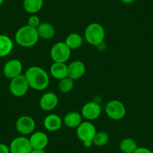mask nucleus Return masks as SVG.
Instances as JSON below:
<instances>
[{
  "instance_id": "nucleus-6",
  "label": "nucleus",
  "mask_w": 153,
  "mask_h": 153,
  "mask_svg": "<svg viewBox=\"0 0 153 153\" xmlns=\"http://www.w3.org/2000/svg\"><path fill=\"white\" fill-rule=\"evenodd\" d=\"M29 88V83L24 75L21 74L11 80L9 89L11 93L14 96L17 98L24 96L27 93Z\"/></svg>"
},
{
  "instance_id": "nucleus-26",
  "label": "nucleus",
  "mask_w": 153,
  "mask_h": 153,
  "mask_svg": "<svg viewBox=\"0 0 153 153\" xmlns=\"http://www.w3.org/2000/svg\"><path fill=\"white\" fill-rule=\"evenodd\" d=\"M0 153H11L9 146L5 143H0Z\"/></svg>"
},
{
  "instance_id": "nucleus-2",
  "label": "nucleus",
  "mask_w": 153,
  "mask_h": 153,
  "mask_svg": "<svg viewBox=\"0 0 153 153\" xmlns=\"http://www.w3.org/2000/svg\"><path fill=\"white\" fill-rule=\"evenodd\" d=\"M15 41L20 46L23 48H31L35 46L38 42V36L37 29L31 26H22L15 33Z\"/></svg>"
},
{
  "instance_id": "nucleus-14",
  "label": "nucleus",
  "mask_w": 153,
  "mask_h": 153,
  "mask_svg": "<svg viewBox=\"0 0 153 153\" xmlns=\"http://www.w3.org/2000/svg\"><path fill=\"white\" fill-rule=\"evenodd\" d=\"M29 140L32 149H45L49 142L48 135L42 131L33 132Z\"/></svg>"
},
{
  "instance_id": "nucleus-19",
  "label": "nucleus",
  "mask_w": 153,
  "mask_h": 153,
  "mask_svg": "<svg viewBox=\"0 0 153 153\" xmlns=\"http://www.w3.org/2000/svg\"><path fill=\"white\" fill-rule=\"evenodd\" d=\"M14 48L12 40L6 35H0V58L9 55Z\"/></svg>"
},
{
  "instance_id": "nucleus-22",
  "label": "nucleus",
  "mask_w": 153,
  "mask_h": 153,
  "mask_svg": "<svg viewBox=\"0 0 153 153\" xmlns=\"http://www.w3.org/2000/svg\"><path fill=\"white\" fill-rule=\"evenodd\" d=\"M120 148L123 153H134L138 146L134 140L128 137L125 138L120 142Z\"/></svg>"
},
{
  "instance_id": "nucleus-27",
  "label": "nucleus",
  "mask_w": 153,
  "mask_h": 153,
  "mask_svg": "<svg viewBox=\"0 0 153 153\" xmlns=\"http://www.w3.org/2000/svg\"><path fill=\"white\" fill-rule=\"evenodd\" d=\"M134 153H153L149 149L146 148V147H138Z\"/></svg>"
},
{
  "instance_id": "nucleus-21",
  "label": "nucleus",
  "mask_w": 153,
  "mask_h": 153,
  "mask_svg": "<svg viewBox=\"0 0 153 153\" xmlns=\"http://www.w3.org/2000/svg\"><path fill=\"white\" fill-rule=\"evenodd\" d=\"M65 42L71 50H76L83 45V38L78 33H71L68 35Z\"/></svg>"
},
{
  "instance_id": "nucleus-30",
  "label": "nucleus",
  "mask_w": 153,
  "mask_h": 153,
  "mask_svg": "<svg viewBox=\"0 0 153 153\" xmlns=\"http://www.w3.org/2000/svg\"><path fill=\"white\" fill-rule=\"evenodd\" d=\"M4 1H5V0H0V5H2V4H3Z\"/></svg>"
},
{
  "instance_id": "nucleus-10",
  "label": "nucleus",
  "mask_w": 153,
  "mask_h": 153,
  "mask_svg": "<svg viewBox=\"0 0 153 153\" xmlns=\"http://www.w3.org/2000/svg\"><path fill=\"white\" fill-rule=\"evenodd\" d=\"M101 113V107L98 103L95 101H89L82 107L81 115L87 121H92L100 117Z\"/></svg>"
},
{
  "instance_id": "nucleus-28",
  "label": "nucleus",
  "mask_w": 153,
  "mask_h": 153,
  "mask_svg": "<svg viewBox=\"0 0 153 153\" xmlns=\"http://www.w3.org/2000/svg\"><path fill=\"white\" fill-rule=\"evenodd\" d=\"M31 153H46L45 149H32Z\"/></svg>"
},
{
  "instance_id": "nucleus-16",
  "label": "nucleus",
  "mask_w": 153,
  "mask_h": 153,
  "mask_svg": "<svg viewBox=\"0 0 153 153\" xmlns=\"http://www.w3.org/2000/svg\"><path fill=\"white\" fill-rule=\"evenodd\" d=\"M82 119H83V117L80 113L71 111L68 113L65 116L63 119V123L65 125V126L70 128H76L83 122Z\"/></svg>"
},
{
  "instance_id": "nucleus-12",
  "label": "nucleus",
  "mask_w": 153,
  "mask_h": 153,
  "mask_svg": "<svg viewBox=\"0 0 153 153\" xmlns=\"http://www.w3.org/2000/svg\"><path fill=\"white\" fill-rule=\"evenodd\" d=\"M59 103L58 96L53 92H47L40 98L39 105L45 111H51L57 107Z\"/></svg>"
},
{
  "instance_id": "nucleus-5",
  "label": "nucleus",
  "mask_w": 153,
  "mask_h": 153,
  "mask_svg": "<svg viewBox=\"0 0 153 153\" xmlns=\"http://www.w3.org/2000/svg\"><path fill=\"white\" fill-rule=\"evenodd\" d=\"M107 117L113 120H120L126 114V108L123 102L118 100H112L109 101L105 107Z\"/></svg>"
},
{
  "instance_id": "nucleus-4",
  "label": "nucleus",
  "mask_w": 153,
  "mask_h": 153,
  "mask_svg": "<svg viewBox=\"0 0 153 153\" xmlns=\"http://www.w3.org/2000/svg\"><path fill=\"white\" fill-rule=\"evenodd\" d=\"M71 50L65 42L55 44L51 50V57L54 62L65 63L70 59Z\"/></svg>"
},
{
  "instance_id": "nucleus-9",
  "label": "nucleus",
  "mask_w": 153,
  "mask_h": 153,
  "mask_svg": "<svg viewBox=\"0 0 153 153\" xmlns=\"http://www.w3.org/2000/svg\"><path fill=\"white\" fill-rule=\"evenodd\" d=\"M16 129L22 135L32 134L35 129V122L29 116H22L16 122Z\"/></svg>"
},
{
  "instance_id": "nucleus-20",
  "label": "nucleus",
  "mask_w": 153,
  "mask_h": 153,
  "mask_svg": "<svg viewBox=\"0 0 153 153\" xmlns=\"http://www.w3.org/2000/svg\"><path fill=\"white\" fill-rule=\"evenodd\" d=\"M44 0H23V8L29 14H35L42 8Z\"/></svg>"
},
{
  "instance_id": "nucleus-3",
  "label": "nucleus",
  "mask_w": 153,
  "mask_h": 153,
  "mask_svg": "<svg viewBox=\"0 0 153 153\" xmlns=\"http://www.w3.org/2000/svg\"><path fill=\"white\" fill-rule=\"evenodd\" d=\"M85 40L92 46H98L104 42L105 38V31L104 27L98 23L89 24L85 29Z\"/></svg>"
},
{
  "instance_id": "nucleus-29",
  "label": "nucleus",
  "mask_w": 153,
  "mask_h": 153,
  "mask_svg": "<svg viewBox=\"0 0 153 153\" xmlns=\"http://www.w3.org/2000/svg\"><path fill=\"white\" fill-rule=\"evenodd\" d=\"M120 1H121L122 2H123L124 4H128V5H129V4L133 3L135 0H120Z\"/></svg>"
},
{
  "instance_id": "nucleus-8",
  "label": "nucleus",
  "mask_w": 153,
  "mask_h": 153,
  "mask_svg": "<svg viewBox=\"0 0 153 153\" xmlns=\"http://www.w3.org/2000/svg\"><path fill=\"white\" fill-rule=\"evenodd\" d=\"M11 153H31L32 147L29 138L26 137H17L11 142L9 146Z\"/></svg>"
},
{
  "instance_id": "nucleus-25",
  "label": "nucleus",
  "mask_w": 153,
  "mask_h": 153,
  "mask_svg": "<svg viewBox=\"0 0 153 153\" xmlns=\"http://www.w3.org/2000/svg\"><path fill=\"white\" fill-rule=\"evenodd\" d=\"M41 24L40 18L35 14H32L28 19V26L37 29L38 26Z\"/></svg>"
},
{
  "instance_id": "nucleus-11",
  "label": "nucleus",
  "mask_w": 153,
  "mask_h": 153,
  "mask_svg": "<svg viewBox=\"0 0 153 153\" xmlns=\"http://www.w3.org/2000/svg\"><path fill=\"white\" fill-rule=\"evenodd\" d=\"M23 65L21 62L17 59H11L7 62L3 67V74L5 77L8 79L15 78L22 74Z\"/></svg>"
},
{
  "instance_id": "nucleus-23",
  "label": "nucleus",
  "mask_w": 153,
  "mask_h": 153,
  "mask_svg": "<svg viewBox=\"0 0 153 153\" xmlns=\"http://www.w3.org/2000/svg\"><path fill=\"white\" fill-rule=\"evenodd\" d=\"M108 141L109 135L104 131L96 132L93 140H92V143L96 146H104L106 144H107Z\"/></svg>"
},
{
  "instance_id": "nucleus-24",
  "label": "nucleus",
  "mask_w": 153,
  "mask_h": 153,
  "mask_svg": "<svg viewBox=\"0 0 153 153\" xmlns=\"http://www.w3.org/2000/svg\"><path fill=\"white\" fill-rule=\"evenodd\" d=\"M74 87V80L67 76L65 78L60 80L59 83V89L62 93H68L71 92Z\"/></svg>"
},
{
  "instance_id": "nucleus-1",
  "label": "nucleus",
  "mask_w": 153,
  "mask_h": 153,
  "mask_svg": "<svg viewBox=\"0 0 153 153\" xmlns=\"http://www.w3.org/2000/svg\"><path fill=\"white\" fill-rule=\"evenodd\" d=\"M29 87L37 91L45 90L50 83V77L46 71L38 66H32L24 74Z\"/></svg>"
},
{
  "instance_id": "nucleus-13",
  "label": "nucleus",
  "mask_w": 153,
  "mask_h": 153,
  "mask_svg": "<svg viewBox=\"0 0 153 153\" xmlns=\"http://www.w3.org/2000/svg\"><path fill=\"white\" fill-rule=\"evenodd\" d=\"M86 72V66L81 61H74L68 65V76L72 80L81 78Z\"/></svg>"
},
{
  "instance_id": "nucleus-15",
  "label": "nucleus",
  "mask_w": 153,
  "mask_h": 153,
  "mask_svg": "<svg viewBox=\"0 0 153 153\" xmlns=\"http://www.w3.org/2000/svg\"><path fill=\"white\" fill-rule=\"evenodd\" d=\"M62 125L61 117L56 114H50L44 120V127L49 131H56L59 130Z\"/></svg>"
},
{
  "instance_id": "nucleus-18",
  "label": "nucleus",
  "mask_w": 153,
  "mask_h": 153,
  "mask_svg": "<svg viewBox=\"0 0 153 153\" xmlns=\"http://www.w3.org/2000/svg\"><path fill=\"white\" fill-rule=\"evenodd\" d=\"M37 32H38L39 38L45 39V40H49L54 37L56 33V30L54 26L49 23H41V24L37 28Z\"/></svg>"
},
{
  "instance_id": "nucleus-7",
  "label": "nucleus",
  "mask_w": 153,
  "mask_h": 153,
  "mask_svg": "<svg viewBox=\"0 0 153 153\" xmlns=\"http://www.w3.org/2000/svg\"><path fill=\"white\" fill-rule=\"evenodd\" d=\"M96 128L90 121L82 122L81 124L76 128V136L81 142H92L96 134Z\"/></svg>"
},
{
  "instance_id": "nucleus-17",
  "label": "nucleus",
  "mask_w": 153,
  "mask_h": 153,
  "mask_svg": "<svg viewBox=\"0 0 153 153\" xmlns=\"http://www.w3.org/2000/svg\"><path fill=\"white\" fill-rule=\"evenodd\" d=\"M51 75L56 80H62L68 76V65L65 63L53 62L50 68Z\"/></svg>"
}]
</instances>
